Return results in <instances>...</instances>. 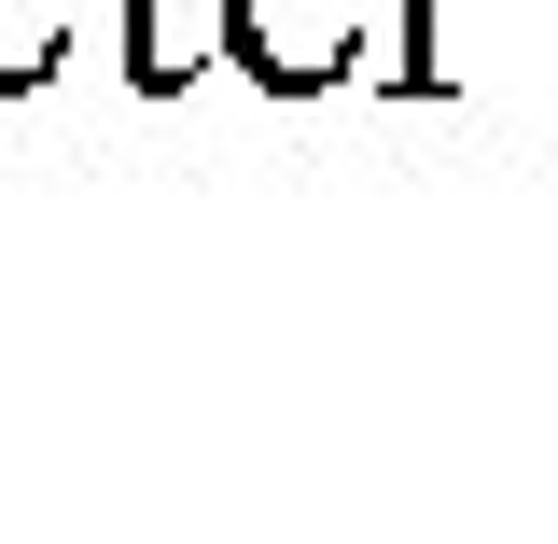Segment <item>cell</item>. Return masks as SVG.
Returning <instances> with one entry per match:
<instances>
[{"label": "cell", "instance_id": "obj_1", "mask_svg": "<svg viewBox=\"0 0 558 544\" xmlns=\"http://www.w3.org/2000/svg\"><path fill=\"white\" fill-rule=\"evenodd\" d=\"M223 70L266 98H336L363 70V0H223Z\"/></svg>", "mask_w": 558, "mask_h": 544}, {"label": "cell", "instance_id": "obj_2", "mask_svg": "<svg viewBox=\"0 0 558 544\" xmlns=\"http://www.w3.org/2000/svg\"><path fill=\"white\" fill-rule=\"evenodd\" d=\"M112 28H126V84L140 98H182L223 70V0H112Z\"/></svg>", "mask_w": 558, "mask_h": 544}, {"label": "cell", "instance_id": "obj_3", "mask_svg": "<svg viewBox=\"0 0 558 544\" xmlns=\"http://www.w3.org/2000/svg\"><path fill=\"white\" fill-rule=\"evenodd\" d=\"M70 28H84V0H0V98H43Z\"/></svg>", "mask_w": 558, "mask_h": 544}, {"label": "cell", "instance_id": "obj_4", "mask_svg": "<svg viewBox=\"0 0 558 544\" xmlns=\"http://www.w3.org/2000/svg\"><path fill=\"white\" fill-rule=\"evenodd\" d=\"M405 98H447V0H405V57H391Z\"/></svg>", "mask_w": 558, "mask_h": 544}]
</instances>
